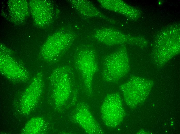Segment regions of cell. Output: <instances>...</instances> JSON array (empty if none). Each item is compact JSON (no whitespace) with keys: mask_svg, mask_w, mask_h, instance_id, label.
<instances>
[{"mask_svg":"<svg viewBox=\"0 0 180 134\" xmlns=\"http://www.w3.org/2000/svg\"><path fill=\"white\" fill-rule=\"evenodd\" d=\"M72 73L69 67L63 66L56 69L50 77L54 103L60 110L74 104L76 100L77 91L73 89Z\"/></svg>","mask_w":180,"mask_h":134,"instance_id":"1","label":"cell"},{"mask_svg":"<svg viewBox=\"0 0 180 134\" xmlns=\"http://www.w3.org/2000/svg\"><path fill=\"white\" fill-rule=\"evenodd\" d=\"M74 61L81 75L86 94L92 96L93 78L99 69L95 51L90 46L82 47L77 52Z\"/></svg>","mask_w":180,"mask_h":134,"instance_id":"2","label":"cell"},{"mask_svg":"<svg viewBox=\"0 0 180 134\" xmlns=\"http://www.w3.org/2000/svg\"><path fill=\"white\" fill-rule=\"evenodd\" d=\"M129 67L126 49L122 45L104 57L102 72L103 80L108 82H117L127 73Z\"/></svg>","mask_w":180,"mask_h":134,"instance_id":"3","label":"cell"},{"mask_svg":"<svg viewBox=\"0 0 180 134\" xmlns=\"http://www.w3.org/2000/svg\"><path fill=\"white\" fill-rule=\"evenodd\" d=\"M77 34L70 29L64 27L51 36L43 45L41 54L48 62L56 60L71 46Z\"/></svg>","mask_w":180,"mask_h":134,"instance_id":"4","label":"cell"},{"mask_svg":"<svg viewBox=\"0 0 180 134\" xmlns=\"http://www.w3.org/2000/svg\"><path fill=\"white\" fill-rule=\"evenodd\" d=\"M100 112L102 120L107 127L115 128L119 125L124 112L118 93H111L106 95L101 105Z\"/></svg>","mask_w":180,"mask_h":134,"instance_id":"5","label":"cell"},{"mask_svg":"<svg viewBox=\"0 0 180 134\" xmlns=\"http://www.w3.org/2000/svg\"><path fill=\"white\" fill-rule=\"evenodd\" d=\"M71 117L72 120L79 125L87 133H104L92 114L88 106L85 102H81L77 104Z\"/></svg>","mask_w":180,"mask_h":134,"instance_id":"6","label":"cell"},{"mask_svg":"<svg viewBox=\"0 0 180 134\" xmlns=\"http://www.w3.org/2000/svg\"><path fill=\"white\" fill-rule=\"evenodd\" d=\"M93 36L99 42L110 46L127 42L133 43L135 41V38L128 37L116 29L110 28L98 29Z\"/></svg>","mask_w":180,"mask_h":134,"instance_id":"7","label":"cell"},{"mask_svg":"<svg viewBox=\"0 0 180 134\" xmlns=\"http://www.w3.org/2000/svg\"><path fill=\"white\" fill-rule=\"evenodd\" d=\"M141 86L139 78L134 77L127 82L119 87L126 102L131 107H135L140 100Z\"/></svg>","mask_w":180,"mask_h":134,"instance_id":"8","label":"cell"},{"mask_svg":"<svg viewBox=\"0 0 180 134\" xmlns=\"http://www.w3.org/2000/svg\"><path fill=\"white\" fill-rule=\"evenodd\" d=\"M70 5L81 15L89 17H97L104 19L110 22L113 20L107 17L99 11L90 2L85 0H69Z\"/></svg>","mask_w":180,"mask_h":134,"instance_id":"9","label":"cell"},{"mask_svg":"<svg viewBox=\"0 0 180 134\" xmlns=\"http://www.w3.org/2000/svg\"><path fill=\"white\" fill-rule=\"evenodd\" d=\"M104 8L129 16L135 18L136 11L133 8L119 0H99L98 1Z\"/></svg>","mask_w":180,"mask_h":134,"instance_id":"10","label":"cell"}]
</instances>
